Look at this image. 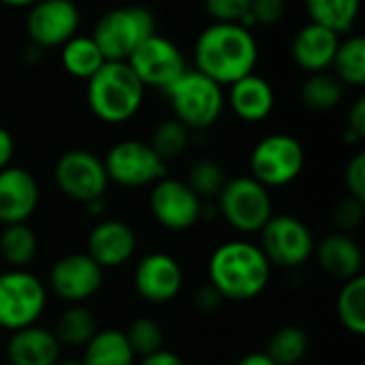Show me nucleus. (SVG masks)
I'll use <instances>...</instances> for the list:
<instances>
[{
	"label": "nucleus",
	"instance_id": "nucleus-7",
	"mask_svg": "<svg viewBox=\"0 0 365 365\" xmlns=\"http://www.w3.org/2000/svg\"><path fill=\"white\" fill-rule=\"evenodd\" d=\"M47 308V287L28 269L0 272V329L17 331L36 325Z\"/></svg>",
	"mask_w": 365,
	"mask_h": 365
},
{
	"label": "nucleus",
	"instance_id": "nucleus-24",
	"mask_svg": "<svg viewBox=\"0 0 365 365\" xmlns=\"http://www.w3.org/2000/svg\"><path fill=\"white\" fill-rule=\"evenodd\" d=\"M135 353L120 329H98L83 346L81 365H135Z\"/></svg>",
	"mask_w": 365,
	"mask_h": 365
},
{
	"label": "nucleus",
	"instance_id": "nucleus-34",
	"mask_svg": "<svg viewBox=\"0 0 365 365\" xmlns=\"http://www.w3.org/2000/svg\"><path fill=\"white\" fill-rule=\"evenodd\" d=\"M124 336H126L135 357H139V359L158 353L163 349V342H165L163 327L154 319H148V317L135 319L128 325V329L124 331Z\"/></svg>",
	"mask_w": 365,
	"mask_h": 365
},
{
	"label": "nucleus",
	"instance_id": "nucleus-11",
	"mask_svg": "<svg viewBox=\"0 0 365 365\" xmlns=\"http://www.w3.org/2000/svg\"><path fill=\"white\" fill-rule=\"evenodd\" d=\"M53 180L64 197L79 201L83 205L94 199L105 197L107 186H109L103 158L81 148L66 150L56 160Z\"/></svg>",
	"mask_w": 365,
	"mask_h": 365
},
{
	"label": "nucleus",
	"instance_id": "nucleus-8",
	"mask_svg": "<svg viewBox=\"0 0 365 365\" xmlns=\"http://www.w3.org/2000/svg\"><path fill=\"white\" fill-rule=\"evenodd\" d=\"M304 165V145L289 133H272L250 152V175L265 188L289 186L302 175Z\"/></svg>",
	"mask_w": 365,
	"mask_h": 365
},
{
	"label": "nucleus",
	"instance_id": "nucleus-35",
	"mask_svg": "<svg viewBox=\"0 0 365 365\" xmlns=\"http://www.w3.org/2000/svg\"><path fill=\"white\" fill-rule=\"evenodd\" d=\"M287 15V0H250L248 13L242 19V26L257 28V26H276Z\"/></svg>",
	"mask_w": 365,
	"mask_h": 365
},
{
	"label": "nucleus",
	"instance_id": "nucleus-40",
	"mask_svg": "<svg viewBox=\"0 0 365 365\" xmlns=\"http://www.w3.org/2000/svg\"><path fill=\"white\" fill-rule=\"evenodd\" d=\"M222 297L220 293L212 287V284H205L199 289V293L195 295V306L201 310V312H216L220 306H222Z\"/></svg>",
	"mask_w": 365,
	"mask_h": 365
},
{
	"label": "nucleus",
	"instance_id": "nucleus-29",
	"mask_svg": "<svg viewBox=\"0 0 365 365\" xmlns=\"http://www.w3.org/2000/svg\"><path fill=\"white\" fill-rule=\"evenodd\" d=\"M334 75L346 88H364L365 86V38L361 34H349L340 38L338 51L331 62Z\"/></svg>",
	"mask_w": 365,
	"mask_h": 365
},
{
	"label": "nucleus",
	"instance_id": "nucleus-46",
	"mask_svg": "<svg viewBox=\"0 0 365 365\" xmlns=\"http://www.w3.org/2000/svg\"><path fill=\"white\" fill-rule=\"evenodd\" d=\"M36 0H0V6H11V9H28Z\"/></svg>",
	"mask_w": 365,
	"mask_h": 365
},
{
	"label": "nucleus",
	"instance_id": "nucleus-2",
	"mask_svg": "<svg viewBox=\"0 0 365 365\" xmlns=\"http://www.w3.org/2000/svg\"><path fill=\"white\" fill-rule=\"evenodd\" d=\"M207 276L222 299L248 302L267 289L272 265L261 246L246 240H231L212 252Z\"/></svg>",
	"mask_w": 365,
	"mask_h": 365
},
{
	"label": "nucleus",
	"instance_id": "nucleus-27",
	"mask_svg": "<svg viewBox=\"0 0 365 365\" xmlns=\"http://www.w3.org/2000/svg\"><path fill=\"white\" fill-rule=\"evenodd\" d=\"M299 98H302V105L308 111H312V113H327V111L336 109L342 103L344 86L329 71L310 73L306 77V81L302 83Z\"/></svg>",
	"mask_w": 365,
	"mask_h": 365
},
{
	"label": "nucleus",
	"instance_id": "nucleus-31",
	"mask_svg": "<svg viewBox=\"0 0 365 365\" xmlns=\"http://www.w3.org/2000/svg\"><path fill=\"white\" fill-rule=\"evenodd\" d=\"M308 349V334L297 325H284L269 338L265 355L276 365H297L306 357Z\"/></svg>",
	"mask_w": 365,
	"mask_h": 365
},
{
	"label": "nucleus",
	"instance_id": "nucleus-14",
	"mask_svg": "<svg viewBox=\"0 0 365 365\" xmlns=\"http://www.w3.org/2000/svg\"><path fill=\"white\" fill-rule=\"evenodd\" d=\"M203 201L190 190L184 180L163 178L152 184L150 212L158 225L169 231H188L201 220Z\"/></svg>",
	"mask_w": 365,
	"mask_h": 365
},
{
	"label": "nucleus",
	"instance_id": "nucleus-48",
	"mask_svg": "<svg viewBox=\"0 0 365 365\" xmlns=\"http://www.w3.org/2000/svg\"><path fill=\"white\" fill-rule=\"evenodd\" d=\"M0 9H2V6H0Z\"/></svg>",
	"mask_w": 365,
	"mask_h": 365
},
{
	"label": "nucleus",
	"instance_id": "nucleus-23",
	"mask_svg": "<svg viewBox=\"0 0 365 365\" xmlns=\"http://www.w3.org/2000/svg\"><path fill=\"white\" fill-rule=\"evenodd\" d=\"M304 9L312 24L344 36L353 32L359 19L361 0H304Z\"/></svg>",
	"mask_w": 365,
	"mask_h": 365
},
{
	"label": "nucleus",
	"instance_id": "nucleus-22",
	"mask_svg": "<svg viewBox=\"0 0 365 365\" xmlns=\"http://www.w3.org/2000/svg\"><path fill=\"white\" fill-rule=\"evenodd\" d=\"M314 250H317L319 265L323 267L325 274L344 282L355 276H361L364 252L353 235L336 231L327 235Z\"/></svg>",
	"mask_w": 365,
	"mask_h": 365
},
{
	"label": "nucleus",
	"instance_id": "nucleus-6",
	"mask_svg": "<svg viewBox=\"0 0 365 365\" xmlns=\"http://www.w3.org/2000/svg\"><path fill=\"white\" fill-rule=\"evenodd\" d=\"M216 210L235 231L246 235L259 233L274 216L269 188H265L252 175L227 180L225 188L216 197Z\"/></svg>",
	"mask_w": 365,
	"mask_h": 365
},
{
	"label": "nucleus",
	"instance_id": "nucleus-21",
	"mask_svg": "<svg viewBox=\"0 0 365 365\" xmlns=\"http://www.w3.org/2000/svg\"><path fill=\"white\" fill-rule=\"evenodd\" d=\"M60 342L51 329L30 325L11 334L6 357L11 365H53L60 359Z\"/></svg>",
	"mask_w": 365,
	"mask_h": 365
},
{
	"label": "nucleus",
	"instance_id": "nucleus-17",
	"mask_svg": "<svg viewBox=\"0 0 365 365\" xmlns=\"http://www.w3.org/2000/svg\"><path fill=\"white\" fill-rule=\"evenodd\" d=\"M41 199L36 178L24 169L9 165L0 169V222L17 225L28 222L36 212Z\"/></svg>",
	"mask_w": 365,
	"mask_h": 365
},
{
	"label": "nucleus",
	"instance_id": "nucleus-43",
	"mask_svg": "<svg viewBox=\"0 0 365 365\" xmlns=\"http://www.w3.org/2000/svg\"><path fill=\"white\" fill-rule=\"evenodd\" d=\"M235 365H276L265 353H248Z\"/></svg>",
	"mask_w": 365,
	"mask_h": 365
},
{
	"label": "nucleus",
	"instance_id": "nucleus-13",
	"mask_svg": "<svg viewBox=\"0 0 365 365\" xmlns=\"http://www.w3.org/2000/svg\"><path fill=\"white\" fill-rule=\"evenodd\" d=\"M26 34L36 47H62L79 32L81 11L75 0H36L26 13Z\"/></svg>",
	"mask_w": 365,
	"mask_h": 365
},
{
	"label": "nucleus",
	"instance_id": "nucleus-16",
	"mask_svg": "<svg viewBox=\"0 0 365 365\" xmlns=\"http://www.w3.org/2000/svg\"><path fill=\"white\" fill-rule=\"evenodd\" d=\"M133 284L143 302L160 306L173 302L180 295L184 287V274L178 259L171 255L150 252L137 263Z\"/></svg>",
	"mask_w": 365,
	"mask_h": 365
},
{
	"label": "nucleus",
	"instance_id": "nucleus-1",
	"mask_svg": "<svg viewBox=\"0 0 365 365\" xmlns=\"http://www.w3.org/2000/svg\"><path fill=\"white\" fill-rule=\"evenodd\" d=\"M192 53L195 71L227 88L255 73L259 64V41L242 24L212 21L199 32Z\"/></svg>",
	"mask_w": 365,
	"mask_h": 365
},
{
	"label": "nucleus",
	"instance_id": "nucleus-39",
	"mask_svg": "<svg viewBox=\"0 0 365 365\" xmlns=\"http://www.w3.org/2000/svg\"><path fill=\"white\" fill-rule=\"evenodd\" d=\"M344 139L355 145L361 143L365 139V98L359 96L355 98V103L349 109V120H346V130H344Z\"/></svg>",
	"mask_w": 365,
	"mask_h": 365
},
{
	"label": "nucleus",
	"instance_id": "nucleus-30",
	"mask_svg": "<svg viewBox=\"0 0 365 365\" xmlns=\"http://www.w3.org/2000/svg\"><path fill=\"white\" fill-rule=\"evenodd\" d=\"M338 319L355 336L365 334V276H355L344 282L336 302Z\"/></svg>",
	"mask_w": 365,
	"mask_h": 365
},
{
	"label": "nucleus",
	"instance_id": "nucleus-9",
	"mask_svg": "<svg viewBox=\"0 0 365 365\" xmlns=\"http://www.w3.org/2000/svg\"><path fill=\"white\" fill-rule=\"evenodd\" d=\"M103 165L109 182L124 188L152 186L167 175V163L141 139H122L113 143L107 150Z\"/></svg>",
	"mask_w": 365,
	"mask_h": 365
},
{
	"label": "nucleus",
	"instance_id": "nucleus-41",
	"mask_svg": "<svg viewBox=\"0 0 365 365\" xmlns=\"http://www.w3.org/2000/svg\"><path fill=\"white\" fill-rule=\"evenodd\" d=\"M15 156V139L6 126L0 124V169L9 167Z\"/></svg>",
	"mask_w": 365,
	"mask_h": 365
},
{
	"label": "nucleus",
	"instance_id": "nucleus-18",
	"mask_svg": "<svg viewBox=\"0 0 365 365\" xmlns=\"http://www.w3.org/2000/svg\"><path fill=\"white\" fill-rule=\"evenodd\" d=\"M135 248L137 235L133 227L124 220L107 218L90 231L86 255H90L103 269H115L133 259Z\"/></svg>",
	"mask_w": 365,
	"mask_h": 365
},
{
	"label": "nucleus",
	"instance_id": "nucleus-12",
	"mask_svg": "<svg viewBox=\"0 0 365 365\" xmlns=\"http://www.w3.org/2000/svg\"><path fill=\"white\" fill-rule=\"evenodd\" d=\"M126 62L145 88H156L163 92L188 71L180 45L160 32L150 34L141 45H137Z\"/></svg>",
	"mask_w": 365,
	"mask_h": 365
},
{
	"label": "nucleus",
	"instance_id": "nucleus-15",
	"mask_svg": "<svg viewBox=\"0 0 365 365\" xmlns=\"http://www.w3.org/2000/svg\"><path fill=\"white\" fill-rule=\"evenodd\" d=\"M105 269L86 252L58 259L49 269L51 291L66 304H86L103 287Z\"/></svg>",
	"mask_w": 365,
	"mask_h": 365
},
{
	"label": "nucleus",
	"instance_id": "nucleus-19",
	"mask_svg": "<svg viewBox=\"0 0 365 365\" xmlns=\"http://www.w3.org/2000/svg\"><path fill=\"white\" fill-rule=\"evenodd\" d=\"M340 38L342 36L336 34L334 30L308 21L295 32L291 41V58L295 66H299L308 75L329 71L334 56L338 51Z\"/></svg>",
	"mask_w": 365,
	"mask_h": 365
},
{
	"label": "nucleus",
	"instance_id": "nucleus-47",
	"mask_svg": "<svg viewBox=\"0 0 365 365\" xmlns=\"http://www.w3.org/2000/svg\"><path fill=\"white\" fill-rule=\"evenodd\" d=\"M53 365H81L79 359H58Z\"/></svg>",
	"mask_w": 365,
	"mask_h": 365
},
{
	"label": "nucleus",
	"instance_id": "nucleus-5",
	"mask_svg": "<svg viewBox=\"0 0 365 365\" xmlns=\"http://www.w3.org/2000/svg\"><path fill=\"white\" fill-rule=\"evenodd\" d=\"M154 32L156 17L150 9L141 4H122L105 11L96 19L90 36L98 45L105 60L126 62L137 45H141Z\"/></svg>",
	"mask_w": 365,
	"mask_h": 365
},
{
	"label": "nucleus",
	"instance_id": "nucleus-42",
	"mask_svg": "<svg viewBox=\"0 0 365 365\" xmlns=\"http://www.w3.org/2000/svg\"><path fill=\"white\" fill-rule=\"evenodd\" d=\"M139 365H186L184 364V359L182 357H178L175 353H171V351H165V349H160L158 353H154V355H148V357H143L141 359V364Z\"/></svg>",
	"mask_w": 365,
	"mask_h": 365
},
{
	"label": "nucleus",
	"instance_id": "nucleus-3",
	"mask_svg": "<svg viewBox=\"0 0 365 365\" xmlns=\"http://www.w3.org/2000/svg\"><path fill=\"white\" fill-rule=\"evenodd\" d=\"M145 98V86L139 81L128 62L107 60L88 81L86 101L96 120L103 124H124L133 120Z\"/></svg>",
	"mask_w": 365,
	"mask_h": 365
},
{
	"label": "nucleus",
	"instance_id": "nucleus-10",
	"mask_svg": "<svg viewBox=\"0 0 365 365\" xmlns=\"http://www.w3.org/2000/svg\"><path fill=\"white\" fill-rule=\"evenodd\" d=\"M261 233V250L269 265L284 269L302 267L314 255V235L304 220L291 214H274Z\"/></svg>",
	"mask_w": 365,
	"mask_h": 365
},
{
	"label": "nucleus",
	"instance_id": "nucleus-28",
	"mask_svg": "<svg viewBox=\"0 0 365 365\" xmlns=\"http://www.w3.org/2000/svg\"><path fill=\"white\" fill-rule=\"evenodd\" d=\"M38 255V237L28 222L4 225L0 231V257L13 269H26Z\"/></svg>",
	"mask_w": 365,
	"mask_h": 365
},
{
	"label": "nucleus",
	"instance_id": "nucleus-38",
	"mask_svg": "<svg viewBox=\"0 0 365 365\" xmlns=\"http://www.w3.org/2000/svg\"><path fill=\"white\" fill-rule=\"evenodd\" d=\"M344 184L349 188V197L365 201V154L355 152L344 171Z\"/></svg>",
	"mask_w": 365,
	"mask_h": 365
},
{
	"label": "nucleus",
	"instance_id": "nucleus-20",
	"mask_svg": "<svg viewBox=\"0 0 365 365\" xmlns=\"http://www.w3.org/2000/svg\"><path fill=\"white\" fill-rule=\"evenodd\" d=\"M227 88L229 92H225V101L242 122L259 124L272 115L276 107V92L265 77L250 73Z\"/></svg>",
	"mask_w": 365,
	"mask_h": 365
},
{
	"label": "nucleus",
	"instance_id": "nucleus-33",
	"mask_svg": "<svg viewBox=\"0 0 365 365\" xmlns=\"http://www.w3.org/2000/svg\"><path fill=\"white\" fill-rule=\"evenodd\" d=\"M188 143H190V130L175 118H169V120H163L160 124H156V128L152 130V139H150L152 150L165 163L182 156L186 152Z\"/></svg>",
	"mask_w": 365,
	"mask_h": 365
},
{
	"label": "nucleus",
	"instance_id": "nucleus-36",
	"mask_svg": "<svg viewBox=\"0 0 365 365\" xmlns=\"http://www.w3.org/2000/svg\"><path fill=\"white\" fill-rule=\"evenodd\" d=\"M365 218V201H359L355 197H346L336 205L334 212V222L340 229V233H355Z\"/></svg>",
	"mask_w": 365,
	"mask_h": 365
},
{
	"label": "nucleus",
	"instance_id": "nucleus-44",
	"mask_svg": "<svg viewBox=\"0 0 365 365\" xmlns=\"http://www.w3.org/2000/svg\"><path fill=\"white\" fill-rule=\"evenodd\" d=\"M41 58H43V49L30 43V45H28V49L24 51V60H26L28 64H36Z\"/></svg>",
	"mask_w": 365,
	"mask_h": 365
},
{
	"label": "nucleus",
	"instance_id": "nucleus-32",
	"mask_svg": "<svg viewBox=\"0 0 365 365\" xmlns=\"http://www.w3.org/2000/svg\"><path fill=\"white\" fill-rule=\"evenodd\" d=\"M227 180L229 178L225 173V167L218 160L201 158V160H197V163H192L188 167V175H186L184 182L190 186V190L201 201H207V199H216L220 195Z\"/></svg>",
	"mask_w": 365,
	"mask_h": 365
},
{
	"label": "nucleus",
	"instance_id": "nucleus-25",
	"mask_svg": "<svg viewBox=\"0 0 365 365\" xmlns=\"http://www.w3.org/2000/svg\"><path fill=\"white\" fill-rule=\"evenodd\" d=\"M105 62V56L90 34H75L60 47V64L75 79L88 81Z\"/></svg>",
	"mask_w": 365,
	"mask_h": 365
},
{
	"label": "nucleus",
	"instance_id": "nucleus-37",
	"mask_svg": "<svg viewBox=\"0 0 365 365\" xmlns=\"http://www.w3.org/2000/svg\"><path fill=\"white\" fill-rule=\"evenodd\" d=\"M250 6V0H203V9L212 21L242 24Z\"/></svg>",
	"mask_w": 365,
	"mask_h": 365
},
{
	"label": "nucleus",
	"instance_id": "nucleus-4",
	"mask_svg": "<svg viewBox=\"0 0 365 365\" xmlns=\"http://www.w3.org/2000/svg\"><path fill=\"white\" fill-rule=\"evenodd\" d=\"M173 118L190 133L212 128L225 111V88L199 71H186L167 90Z\"/></svg>",
	"mask_w": 365,
	"mask_h": 365
},
{
	"label": "nucleus",
	"instance_id": "nucleus-26",
	"mask_svg": "<svg viewBox=\"0 0 365 365\" xmlns=\"http://www.w3.org/2000/svg\"><path fill=\"white\" fill-rule=\"evenodd\" d=\"M60 346H71V349H83L94 334L98 331L96 317L90 308L83 304H71L60 319L56 321V327L51 329Z\"/></svg>",
	"mask_w": 365,
	"mask_h": 365
},
{
	"label": "nucleus",
	"instance_id": "nucleus-45",
	"mask_svg": "<svg viewBox=\"0 0 365 365\" xmlns=\"http://www.w3.org/2000/svg\"><path fill=\"white\" fill-rule=\"evenodd\" d=\"M86 210H88V214H90V216H101V214L105 212V197H101V199H94V201H90V203H86Z\"/></svg>",
	"mask_w": 365,
	"mask_h": 365
}]
</instances>
